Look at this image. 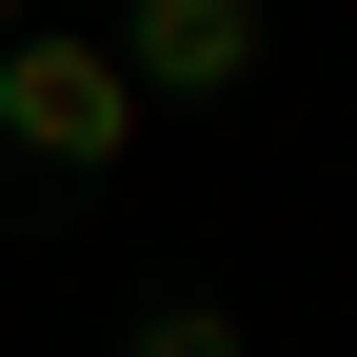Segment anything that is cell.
<instances>
[{"mask_svg": "<svg viewBox=\"0 0 357 357\" xmlns=\"http://www.w3.org/2000/svg\"><path fill=\"white\" fill-rule=\"evenodd\" d=\"M119 357H258V337H238V298H139Z\"/></svg>", "mask_w": 357, "mask_h": 357, "instance_id": "cell-3", "label": "cell"}, {"mask_svg": "<svg viewBox=\"0 0 357 357\" xmlns=\"http://www.w3.org/2000/svg\"><path fill=\"white\" fill-rule=\"evenodd\" d=\"M100 60L139 79V119H159V100H258L278 0H119V20H100Z\"/></svg>", "mask_w": 357, "mask_h": 357, "instance_id": "cell-2", "label": "cell"}, {"mask_svg": "<svg viewBox=\"0 0 357 357\" xmlns=\"http://www.w3.org/2000/svg\"><path fill=\"white\" fill-rule=\"evenodd\" d=\"M0 139H20L40 178H119L139 159V79L100 60V20H20L0 40Z\"/></svg>", "mask_w": 357, "mask_h": 357, "instance_id": "cell-1", "label": "cell"}, {"mask_svg": "<svg viewBox=\"0 0 357 357\" xmlns=\"http://www.w3.org/2000/svg\"><path fill=\"white\" fill-rule=\"evenodd\" d=\"M20 20H40V0H0V40H20Z\"/></svg>", "mask_w": 357, "mask_h": 357, "instance_id": "cell-4", "label": "cell"}]
</instances>
